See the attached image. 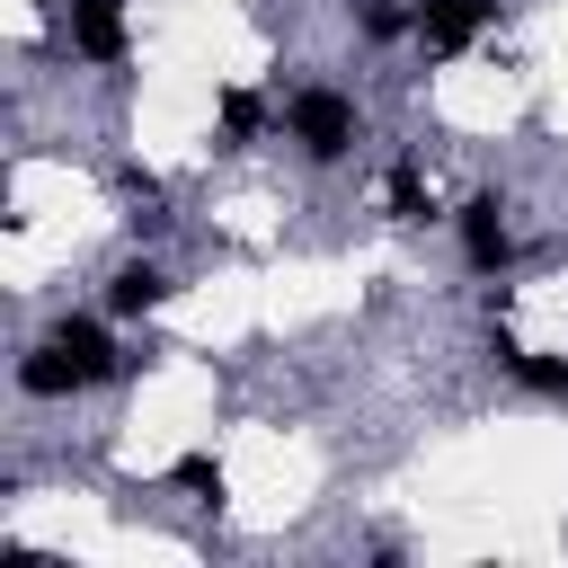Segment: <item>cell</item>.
I'll return each instance as SVG.
<instances>
[{
  "label": "cell",
  "mask_w": 568,
  "mask_h": 568,
  "mask_svg": "<svg viewBox=\"0 0 568 568\" xmlns=\"http://www.w3.org/2000/svg\"><path fill=\"white\" fill-rule=\"evenodd\" d=\"M462 257H470L479 275L506 266V204H497V195H470V204H462Z\"/></svg>",
  "instance_id": "5b68a950"
},
{
  "label": "cell",
  "mask_w": 568,
  "mask_h": 568,
  "mask_svg": "<svg viewBox=\"0 0 568 568\" xmlns=\"http://www.w3.org/2000/svg\"><path fill=\"white\" fill-rule=\"evenodd\" d=\"M488 9H497V0H417V36H426V53H462V44L488 27Z\"/></svg>",
  "instance_id": "3957f363"
},
{
  "label": "cell",
  "mask_w": 568,
  "mask_h": 568,
  "mask_svg": "<svg viewBox=\"0 0 568 568\" xmlns=\"http://www.w3.org/2000/svg\"><path fill=\"white\" fill-rule=\"evenodd\" d=\"M44 346L71 364V382H80V390L115 373V346H106V328H98V320H53V337H44Z\"/></svg>",
  "instance_id": "7a4b0ae2"
},
{
  "label": "cell",
  "mask_w": 568,
  "mask_h": 568,
  "mask_svg": "<svg viewBox=\"0 0 568 568\" xmlns=\"http://www.w3.org/2000/svg\"><path fill=\"white\" fill-rule=\"evenodd\" d=\"M284 124H293L302 160H346V142H355V98H337V89H302Z\"/></svg>",
  "instance_id": "6da1fadb"
},
{
  "label": "cell",
  "mask_w": 568,
  "mask_h": 568,
  "mask_svg": "<svg viewBox=\"0 0 568 568\" xmlns=\"http://www.w3.org/2000/svg\"><path fill=\"white\" fill-rule=\"evenodd\" d=\"M160 302H169V275H160L151 257H124V266L106 275V311H115V320H142V311H160Z\"/></svg>",
  "instance_id": "8992f818"
},
{
  "label": "cell",
  "mask_w": 568,
  "mask_h": 568,
  "mask_svg": "<svg viewBox=\"0 0 568 568\" xmlns=\"http://www.w3.org/2000/svg\"><path fill=\"white\" fill-rule=\"evenodd\" d=\"M178 488H222V470H213V462L195 453V462H178Z\"/></svg>",
  "instance_id": "9c48e42d"
},
{
  "label": "cell",
  "mask_w": 568,
  "mask_h": 568,
  "mask_svg": "<svg viewBox=\"0 0 568 568\" xmlns=\"http://www.w3.org/2000/svg\"><path fill=\"white\" fill-rule=\"evenodd\" d=\"M71 53L80 62H115L124 53V0H71Z\"/></svg>",
  "instance_id": "277c9868"
},
{
  "label": "cell",
  "mask_w": 568,
  "mask_h": 568,
  "mask_svg": "<svg viewBox=\"0 0 568 568\" xmlns=\"http://www.w3.org/2000/svg\"><path fill=\"white\" fill-rule=\"evenodd\" d=\"M390 213H399V222H417V213H426V186H417V169H390Z\"/></svg>",
  "instance_id": "ba28073f"
},
{
  "label": "cell",
  "mask_w": 568,
  "mask_h": 568,
  "mask_svg": "<svg viewBox=\"0 0 568 568\" xmlns=\"http://www.w3.org/2000/svg\"><path fill=\"white\" fill-rule=\"evenodd\" d=\"M257 124H266V106H257L248 89H222V133H231V142H248Z\"/></svg>",
  "instance_id": "52a82bcc"
}]
</instances>
